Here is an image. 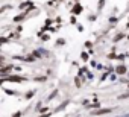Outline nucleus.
Returning <instances> with one entry per match:
<instances>
[{
    "label": "nucleus",
    "instance_id": "nucleus-1",
    "mask_svg": "<svg viewBox=\"0 0 129 117\" xmlns=\"http://www.w3.org/2000/svg\"><path fill=\"white\" fill-rule=\"evenodd\" d=\"M112 111V108H100V109H96L91 112V115H103V114H109Z\"/></svg>",
    "mask_w": 129,
    "mask_h": 117
},
{
    "label": "nucleus",
    "instance_id": "nucleus-2",
    "mask_svg": "<svg viewBox=\"0 0 129 117\" xmlns=\"http://www.w3.org/2000/svg\"><path fill=\"white\" fill-rule=\"evenodd\" d=\"M5 81H9V82H21V81H23V78H21V76H15V75H11V76H8Z\"/></svg>",
    "mask_w": 129,
    "mask_h": 117
},
{
    "label": "nucleus",
    "instance_id": "nucleus-3",
    "mask_svg": "<svg viewBox=\"0 0 129 117\" xmlns=\"http://www.w3.org/2000/svg\"><path fill=\"white\" fill-rule=\"evenodd\" d=\"M115 72H117V75H124L127 70H126V66H118V67H115Z\"/></svg>",
    "mask_w": 129,
    "mask_h": 117
},
{
    "label": "nucleus",
    "instance_id": "nucleus-4",
    "mask_svg": "<svg viewBox=\"0 0 129 117\" xmlns=\"http://www.w3.org/2000/svg\"><path fill=\"white\" fill-rule=\"evenodd\" d=\"M12 69H14V66H5L0 72H2V75H6V73H8V72H11Z\"/></svg>",
    "mask_w": 129,
    "mask_h": 117
},
{
    "label": "nucleus",
    "instance_id": "nucleus-5",
    "mask_svg": "<svg viewBox=\"0 0 129 117\" xmlns=\"http://www.w3.org/2000/svg\"><path fill=\"white\" fill-rule=\"evenodd\" d=\"M73 12H75V14H81V12H82V6H81L79 3H76L75 8H73Z\"/></svg>",
    "mask_w": 129,
    "mask_h": 117
},
{
    "label": "nucleus",
    "instance_id": "nucleus-6",
    "mask_svg": "<svg viewBox=\"0 0 129 117\" xmlns=\"http://www.w3.org/2000/svg\"><path fill=\"white\" fill-rule=\"evenodd\" d=\"M24 17H26V14H20V15H17V17L14 18V21H17V23H18V21H21V20H24Z\"/></svg>",
    "mask_w": 129,
    "mask_h": 117
},
{
    "label": "nucleus",
    "instance_id": "nucleus-7",
    "mask_svg": "<svg viewBox=\"0 0 129 117\" xmlns=\"http://www.w3.org/2000/svg\"><path fill=\"white\" fill-rule=\"evenodd\" d=\"M88 108H99L100 106V103H99V100L97 102H94V103H91V105H87Z\"/></svg>",
    "mask_w": 129,
    "mask_h": 117
},
{
    "label": "nucleus",
    "instance_id": "nucleus-8",
    "mask_svg": "<svg viewBox=\"0 0 129 117\" xmlns=\"http://www.w3.org/2000/svg\"><path fill=\"white\" fill-rule=\"evenodd\" d=\"M67 103H69V102H64L62 105H59V106L56 108V111H61V109H64V108H66V106H67Z\"/></svg>",
    "mask_w": 129,
    "mask_h": 117
},
{
    "label": "nucleus",
    "instance_id": "nucleus-9",
    "mask_svg": "<svg viewBox=\"0 0 129 117\" xmlns=\"http://www.w3.org/2000/svg\"><path fill=\"white\" fill-rule=\"evenodd\" d=\"M123 37H124V35H123V34H118V35H117V37H115V38H114V41H118V40H121V38H123Z\"/></svg>",
    "mask_w": 129,
    "mask_h": 117
},
{
    "label": "nucleus",
    "instance_id": "nucleus-10",
    "mask_svg": "<svg viewBox=\"0 0 129 117\" xmlns=\"http://www.w3.org/2000/svg\"><path fill=\"white\" fill-rule=\"evenodd\" d=\"M56 43H58V44H59V46H62V44H64V43H66V40H64V38H59V40H58V41H56Z\"/></svg>",
    "mask_w": 129,
    "mask_h": 117
},
{
    "label": "nucleus",
    "instance_id": "nucleus-11",
    "mask_svg": "<svg viewBox=\"0 0 129 117\" xmlns=\"http://www.w3.org/2000/svg\"><path fill=\"white\" fill-rule=\"evenodd\" d=\"M12 117H21V111H17V112H14V114H12Z\"/></svg>",
    "mask_w": 129,
    "mask_h": 117
},
{
    "label": "nucleus",
    "instance_id": "nucleus-12",
    "mask_svg": "<svg viewBox=\"0 0 129 117\" xmlns=\"http://www.w3.org/2000/svg\"><path fill=\"white\" fill-rule=\"evenodd\" d=\"M82 60H84V61H87V60H88V55H87V53H85V52H84V53H82Z\"/></svg>",
    "mask_w": 129,
    "mask_h": 117
},
{
    "label": "nucleus",
    "instance_id": "nucleus-13",
    "mask_svg": "<svg viewBox=\"0 0 129 117\" xmlns=\"http://www.w3.org/2000/svg\"><path fill=\"white\" fill-rule=\"evenodd\" d=\"M35 81H38V82H44L46 78H35Z\"/></svg>",
    "mask_w": 129,
    "mask_h": 117
},
{
    "label": "nucleus",
    "instance_id": "nucleus-14",
    "mask_svg": "<svg viewBox=\"0 0 129 117\" xmlns=\"http://www.w3.org/2000/svg\"><path fill=\"white\" fill-rule=\"evenodd\" d=\"M5 91H6V94H15L14 90H5Z\"/></svg>",
    "mask_w": 129,
    "mask_h": 117
},
{
    "label": "nucleus",
    "instance_id": "nucleus-15",
    "mask_svg": "<svg viewBox=\"0 0 129 117\" xmlns=\"http://www.w3.org/2000/svg\"><path fill=\"white\" fill-rule=\"evenodd\" d=\"M32 96H34V91H30V93H27V94H26V99H30Z\"/></svg>",
    "mask_w": 129,
    "mask_h": 117
},
{
    "label": "nucleus",
    "instance_id": "nucleus-16",
    "mask_svg": "<svg viewBox=\"0 0 129 117\" xmlns=\"http://www.w3.org/2000/svg\"><path fill=\"white\" fill-rule=\"evenodd\" d=\"M103 3H105L103 0H100V3H99V9H102V8H103Z\"/></svg>",
    "mask_w": 129,
    "mask_h": 117
},
{
    "label": "nucleus",
    "instance_id": "nucleus-17",
    "mask_svg": "<svg viewBox=\"0 0 129 117\" xmlns=\"http://www.w3.org/2000/svg\"><path fill=\"white\" fill-rule=\"evenodd\" d=\"M55 96H56V91H53V93H52V94H50V96H49V99H53V97H55Z\"/></svg>",
    "mask_w": 129,
    "mask_h": 117
},
{
    "label": "nucleus",
    "instance_id": "nucleus-18",
    "mask_svg": "<svg viewBox=\"0 0 129 117\" xmlns=\"http://www.w3.org/2000/svg\"><path fill=\"white\" fill-rule=\"evenodd\" d=\"M41 117H49V114H43V115H41Z\"/></svg>",
    "mask_w": 129,
    "mask_h": 117
},
{
    "label": "nucleus",
    "instance_id": "nucleus-19",
    "mask_svg": "<svg viewBox=\"0 0 129 117\" xmlns=\"http://www.w3.org/2000/svg\"><path fill=\"white\" fill-rule=\"evenodd\" d=\"M127 79H129V73H127Z\"/></svg>",
    "mask_w": 129,
    "mask_h": 117
}]
</instances>
